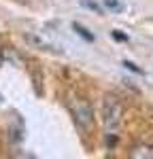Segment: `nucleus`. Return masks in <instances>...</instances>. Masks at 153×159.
I'll return each instance as SVG.
<instances>
[{
    "label": "nucleus",
    "mask_w": 153,
    "mask_h": 159,
    "mask_svg": "<svg viewBox=\"0 0 153 159\" xmlns=\"http://www.w3.org/2000/svg\"><path fill=\"white\" fill-rule=\"evenodd\" d=\"M117 144V134H106V147L113 148Z\"/></svg>",
    "instance_id": "7"
},
{
    "label": "nucleus",
    "mask_w": 153,
    "mask_h": 159,
    "mask_svg": "<svg viewBox=\"0 0 153 159\" xmlns=\"http://www.w3.org/2000/svg\"><path fill=\"white\" fill-rule=\"evenodd\" d=\"M121 117H123V106L117 96L109 93L102 100V121L109 134H115L119 127H121Z\"/></svg>",
    "instance_id": "1"
},
{
    "label": "nucleus",
    "mask_w": 153,
    "mask_h": 159,
    "mask_svg": "<svg viewBox=\"0 0 153 159\" xmlns=\"http://www.w3.org/2000/svg\"><path fill=\"white\" fill-rule=\"evenodd\" d=\"M72 28H75L76 32H79V36H83L85 40H89V43L94 40V34H89V30H85L83 25H79V24H72Z\"/></svg>",
    "instance_id": "5"
},
{
    "label": "nucleus",
    "mask_w": 153,
    "mask_h": 159,
    "mask_svg": "<svg viewBox=\"0 0 153 159\" xmlns=\"http://www.w3.org/2000/svg\"><path fill=\"white\" fill-rule=\"evenodd\" d=\"M113 38H115V40H128V36H126V34H121L119 30H113Z\"/></svg>",
    "instance_id": "10"
},
{
    "label": "nucleus",
    "mask_w": 153,
    "mask_h": 159,
    "mask_svg": "<svg viewBox=\"0 0 153 159\" xmlns=\"http://www.w3.org/2000/svg\"><path fill=\"white\" fill-rule=\"evenodd\" d=\"M68 106H70V112H72V117H75L79 129H83V132L91 129V125H94V110H91L87 100L72 98L68 102Z\"/></svg>",
    "instance_id": "2"
},
{
    "label": "nucleus",
    "mask_w": 153,
    "mask_h": 159,
    "mask_svg": "<svg viewBox=\"0 0 153 159\" xmlns=\"http://www.w3.org/2000/svg\"><path fill=\"white\" fill-rule=\"evenodd\" d=\"M26 40H28V43H32V45H36V47H40V49H45V51H53V49H55L53 45H49V43H45L43 38L34 36V34H26Z\"/></svg>",
    "instance_id": "4"
},
{
    "label": "nucleus",
    "mask_w": 153,
    "mask_h": 159,
    "mask_svg": "<svg viewBox=\"0 0 153 159\" xmlns=\"http://www.w3.org/2000/svg\"><path fill=\"white\" fill-rule=\"evenodd\" d=\"M130 157L132 159H153V144L140 142V144H136V147H132Z\"/></svg>",
    "instance_id": "3"
},
{
    "label": "nucleus",
    "mask_w": 153,
    "mask_h": 159,
    "mask_svg": "<svg viewBox=\"0 0 153 159\" xmlns=\"http://www.w3.org/2000/svg\"><path fill=\"white\" fill-rule=\"evenodd\" d=\"M104 7H106V9H113V11H121V9H123L121 2H117V0H104Z\"/></svg>",
    "instance_id": "6"
},
{
    "label": "nucleus",
    "mask_w": 153,
    "mask_h": 159,
    "mask_svg": "<svg viewBox=\"0 0 153 159\" xmlns=\"http://www.w3.org/2000/svg\"><path fill=\"white\" fill-rule=\"evenodd\" d=\"M121 64H123V66H126V68H128V70H132V72H142V70H140V68H138V66H134V64H132V61H128V60H123V61H121Z\"/></svg>",
    "instance_id": "8"
},
{
    "label": "nucleus",
    "mask_w": 153,
    "mask_h": 159,
    "mask_svg": "<svg viewBox=\"0 0 153 159\" xmlns=\"http://www.w3.org/2000/svg\"><path fill=\"white\" fill-rule=\"evenodd\" d=\"M81 4H83V7H87V9H91V11H100V7H98L96 2H91V0H83Z\"/></svg>",
    "instance_id": "9"
}]
</instances>
